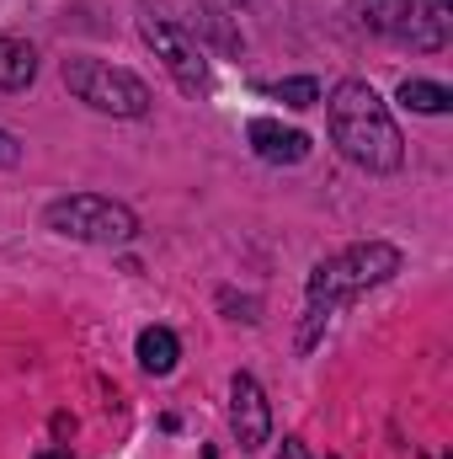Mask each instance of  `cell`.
<instances>
[{
	"label": "cell",
	"mask_w": 453,
	"mask_h": 459,
	"mask_svg": "<svg viewBox=\"0 0 453 459\" xmlns=\"http://www.w3.org/2000/svg\"><path fill=\"white\" fill-rule=\"evenodd\" d=\"M357 11H363V27H373V32H384V38H400V43H411V48H438L411 0H357Z\"/></svg>",
	"instance_id": "obj_7"
},
{
	"label": "cell",
	"mask_w": 453,
	"mask_h": 459,
	"mask_svg": "<svg viewBox=\"0 0 453 459\" xmlns=\"http://www.w3.org/2000/svg\"><path fill=\"white\" fill-rule=\"evenodd\" d=\"M16 160H21V144L11 134H0V166H16Z\"/></svg>",
	"instance_id": "obj_13"
},
{
	"label": "cell",
	"mask_w": 453,
	"mask_h": 459,
	"mask_svg": "<svg viewBox=\"0 0 453 459\" xmlns=\"http://www.w3.org/2000/svg\"><path fill=\"white\" fill-rule=\"evenodd\" d=\"M395 273H400V251L389 240H363V246H346L337 256H326L310 273V332H304V347L315 342V326L337 310L341 299L368 294V289L389 283Z\"/></svg>",
	"instance_id": "obj_2"
},
{
	"label": "cell",
	"mask_w": 453,
	"mask_h": 459,
	"mask_svg": "<svg viewBox=\"0 0 453 459\" xmlns=\"http://www.w3.org/2000/svg\"><path fill=\"white\" fill-rule=\"evenodd\" d=\"M278 459H315L310 455V444H304V438H283V455Z\"/></svg>",
	"instance_id": "obj_14"
},
{
	"label": "cell",
	"mask_w": 453,
	"mask_h": 459,
	"mask_svg": "<svg viewBox=\"0 0 453 459\" xmlns=\"http://www.w3.org/2000/svg\"><path fill=\"white\" fill-rule=\"evenodd\" d=\"M272 97L304 113V108H315V102H321V81H310V75H299V81H278V86H272Z\"/></svg>",
	"instance_id": "obj_12"
},
{
	"label": "cell",
	"mask_w": 453,
	"mask_h": 459,
	"mask_svg": "<svg viewBox=\"0 0 453 459\" xmlns=\"http://www.w3.org/2000/svg\"><path fill=\"white\" fill-rule=\"evenodd\" d=\"M64 86L97 108V113H113V117H144L150 113V86L117 65H102V59H64Z\"/></svg>",
	"instance_id": "obj_3"
},
{
	"label": "cell",
	"mask_w": 453,
	"mask_h": 459,
	"mask_svg": "<svg viewBox=\"0 0 453 459\" xmlns=\"http://www.w3.org/2000/svg\"><path fill=\"white\" fill-rule=\"evenodd\" d=\"M139 32H144V43L155 48V59L171 70V81H176L187 97L209 91V65H203V48L187 38V27H176L171 16H155V11L144 5V11H139Z\"/></svg>",
	"instance_id": "obj_5"
},
{
	"label": "cell",
	"mask_w": 453,
	"mask_h": 459,
	"mask_svg": "<svg viewBox=\"0 0 453 459\" xmlns=\"http://www.w3.org/2000/svg\"><path fill=\"white\" fill-rule=\"evenodd\" d=\"M229 433H235V444H240L245 455L261 449L267 433H272L267 395H261V385H256L251 374H235V385H229Z\"/></svg>",
	"instance_id": "obj_6"
},
{
	"label": "cell",
	"mask_w": 453,
	"mask_h": 459,
	"mask_svg": "<svg viewBox=\"0 0 453 459\" xmlns=\"http://www.w3.org/2000/svg\"><path fill=\"white\" fill-rule=\"evenodd\" d=\"M245 139H251V150H256L267 166H299V160L310 155V134L283 128V123H272V117H256V123L245 128Z\"/></svg>",
	"instance_id": "obj_8"
},
{
	"label": "cell",
	"mask_w": 453,
	"mask_h": 459,
	"mask_svg": "<svg viewBox=\"0 0 453 459\" xmlns=\"http://www.w3.org/2000/svg\"><path fill=\"white\" fill-rule=\"evenodd\" d=\"M38 75V48L21 38H0V91H21Z\"/></svg>",
	"instance_id": "obj_9"
},
{
	"label": "cell",
	"mask_w": 453,
	"mask_h": 459,
	"mask_svg": "<svg viewBox=\"0 0 453 459\" xmlns=\"http://www.w3.org/2000/svg\"><path fill=\"white\" fill-rule=\"evenodd\" d=\"M400 108H411V113H449L453 108V91L449 86H438V81H400Z\"/></svg>",
	"instance_id": "obj_11"
},
{
	"label": "cell",
	"mask_w": 453,
	"mask_h": 459,
	"mask_svg": "<svg viewBox=\"0 0 453 459\" xmlns=\"http://www.w3.org/2000/svg\"><path fill=\"white\" fill-rule=\"evenodd\" d=\"M43 225L54 235H70V240H91V246H123V240L139 235L133 209H123L113 198H97V193H75V198L48 204Z\"/></svg>",
	"instance_id": "obj_4"
},
{
	"label": "cell",
	"mask_w": 453,
	"mask_h": 459,
	"mask_svg": "<svg viewBox=\"0 0 453 459\" xmlns=\"http://www.w3.org/2000/svg\"><path fill=\"white\" fill-rule=\"evenodd\" d=\"M176 358H182L176 332H166V326H144V332H139V368H144V374H171Z\"/></svg>",
	"instance_id": "obj_10"
},
{
	"label": "cell",
	"mask_w": 453,
	"mask_h": 459,
	"mask_svg": "<svg viewBox=\"0 0 453 459\" xmlns=\"http://www.w3.org/2000/svg\"><path fill=\"white\" fill-rule=\"evenodd\" d=\"M326 113H331V139H337V150L352 166H363V171H395L406 160V139H400L389 108L379 102V91L368 81H341L337 91H331Z\"/></svg>",
	"instance_id": "obj_1"
}]
</instances>
